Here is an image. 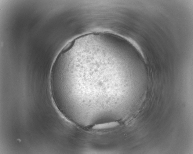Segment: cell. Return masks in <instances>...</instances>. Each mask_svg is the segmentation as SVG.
<instances>
[{"label": "cell", "instance_id": "1", "mask_svg": "<svg viewBox=\"0 0 193 154\" xmlns=\"http://www.w3.org/2000/svg\"><path fill=\"white\" fill-rule=\"evenodd\" d=\"M119 124L118 122L113 121L95 125L92 127V129L96 130L109 129L115 127Z\"/></svg>", "mask_w": 193, "mask_h": 154}]
</instances>
